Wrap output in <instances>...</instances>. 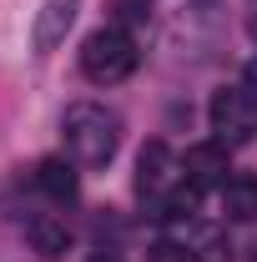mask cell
Listing matches in <instances>:
<instances>
[{
  "instance_id": "4",
  "label": "cell",
  "mask_w": 257,
  "mask_h": 262,
  "mask_svg": "<svg viewBox=\"0 0 257 262\" xmlns=\"http://www.w3.org/2000/svg\"><path fill=\"white\" fill-rule=\"evenodd\" d=\"M182 171H187V182H192L197 192H222L227 182V171H232V162H227V146L212 136V141H197V146H187V157H182Z\"/></svg>"
},
{
  "instance_id": "2",
  "label": "cell",
  "mask_w": 257,
  "mask_h": 262,
  "mask_svg": "<svg viewBox=\"0 0 257 262\" xmlns=\"http://www.w3.org/2000/svg\"><path fill=\"white\" fill-rule=\"evenodd\" d=\"M136 66H141V51H136V40L121 26H101L81 46V76L91 86H121Z\"/></svg>"
},
{
  "instance_id": "11",
  "label": "cell",
  "mask_w": 257,
  "mask_h": 262,
  "mask_svg": "<svg viewBox=\"0 0 257 262\" xmlns=\"http://www.w3.org/2000/svg\"><path fill=\"white\" fill-rule=\"evenodd\" d=\"M146 262H192V247L177 242V237H157V242L146 247Z\"/></svg>"
},
{
  "instance_id": "5",
  "label": "cell",
  "mask_w": 257,
  "mask_h": 262,
  "mask_svg": "<svg viewBox=\"0 0 257 262\" xmlns=\"http://www.w3.org/2000/svg\"><path fill=\"white\" fill-rule=\"evenodd\" d=\"M76 10H81V0H46V5L35 10V31H31V51L35 56H51L66 35H71Z\"/></svg>"
},
{
  "instance_id": "3",
  "label": "cell",
  "mask_w": 257,
  "mask_h": 262,
  "mask_svg": "<svg viewBox=\"0 0 257 262\" xmlns=\"http://www.w3.org/2000/svg\"><path fill=\"white\" fill-rule=\"evenodd\" d=\"M207 121H212V131H217L222 146H247L257 136V101L242 86H222V91H212V101H207Z\"/></svg>"
},
{
  "instance_id": "7",
  "label": "cell",
  "mask_w": 257,
  "mask_h": 262,
  "mask_svg": "<svg viewBox=\"0 0 257 262\" xmlns=\"http://www.w3.org/2000/svg\"><path fill=\"white\" fill-rule=\"evenodd\" d=\"M35 187L51 196V202H76V162H66V157H46V162L35 166Z\"/></svg>"
},
{
  "instance_id": "14",
  "label": "cell",
  "mask_w": 257,
  "mask_h": 262,
  "mask_svg": "<svg viewBox=\"0 0 257 262\" xmlns=\"http://www.w3.org/2000/svg\"><path fill=\"white\" fill-rule=\"evenodd\" d=\"M247 35H252V40H257V15H252V20H247Z\"/></svg>"
},
{
  "instance_id": "12",
  "label": "cell",
  "mask_w": 257,
  "mask_h": 262,
  "mask_svg": "<svg viewBox=\"0 0 257 262\" xmlns=\"http://www.w3.org/2000/svg\"><path fill=\"white\" fill-rule=\"evenodd\" d=\"M242 91H247V96L257 101V56H252L247 66H242Z\"/></svg>"
},
{
  "instance_id": "10",
  "label": "cell",
  "mask_w": 257,
  "mask_h": 262,
  "mask_svg": "<svg viewBox=\"0 0 257 262\" xmlns=\"http://www.w3.org/2000/svg\"><path fill=\"white\" fill-rule=\"evenodd\" d=\"M232 237H227L222 227H212V232H202V242L192 247V262H232Z\"/></svg>"
},
{
  "instance_id": "1",
  "label": "cell",
  "mask_w": 257,
  "mask_h": 262,
  "mask_svg": "<svg viewBox=\"0 0 257 262\" xmlns=\"http://www.w3.org/2000/svg\"><path fill=\"white\" fill-rule=\"evenodd\" d=\"M66 146H71V157L81 166H106L116 151H121V116L116 111H106L96 101H76V106H66Z\"/></svg>"
},
{
  "instance_id": "9",
  "label": "cell",
  "mask_w": 257,
  "mask_h": 262,
  "mask_svg": "<svg viewBox=\"0 0 257 262\" xmlns=\"http://www.w3.org/2000/svg\"><path fill=\"white\" fill-rule=\"evenodd\" d=\"M31 252H40L46 262H56L71 252V227L61 217H35L31 222Z\"/></svg>"
},
{
  "instance_id": "6",
  "label": "cell",
  "mask_w": 257,
  "mask_h": 262,
  "mask_svg": "<svg viewBox=\"0 0 257 262\" xmlns=\"http://www.w3.org/2000/svg\"><path fill=\"white\" fill-rule=\"evenodd\" d=\"M166 171H172V146H166L161 136H152V141L136 151V192L152 196L161 182H166Z\"/></svg>"
},
{
  "instance_id": "8",
  "label": "cell",
  "mask_w": 257,
  "mask_h": 262,
  "mask_svg": "<svg viewBox=\"0 0 257 262\" xmlns=\"http://www.w3.org/2000/svg\"><path fill=\"white\" fill-rule=\"evenodd\" d=\"M222 212H227V222H257V177L252 171H237L222 187Z\"/></svg>"
},
{
  "instance_id": "13",
  "label": "cell",
  "mask_w": 257,
  "mask_h": 262,
  "mask_svg": "<svg viewBox=\"0 0 257 262\" xmlns=\"http://www.w3.org/2000/svg\"><path fill=\"white\" fill-rule=\"evenodd\" d=\"M91 262H121V257H116L111 247H101V252H91Z\"/></svg>"
}]
</instances>
